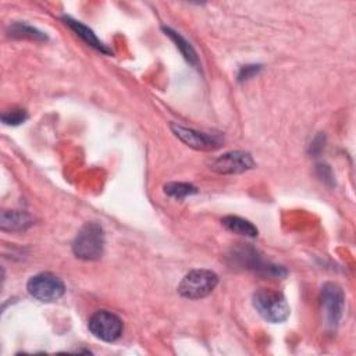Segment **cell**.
<instances>
[{"instance_id": "obj_1", "label": "cell", "mask_w": 356, "mask_h": 356, "mask_svg": "<svg viewBox=\"0 0 356 356\" xmlns=\"http://www.w3.org/2000/svg\"><path fill=\"white\" fill-rule=\"evenodd\" d=\"M104 250V232L97 222H86L72 242V252L82 260H97Z\"/></svg>"}, {"instance_id": "obj_2", "label": "cell", "mask_w": 356, "mask_h": 356, "mask_svg": "<svg viewBox=\"0 0 356 356\" xmlns=\"http://www.w3.org/2000/svg\"><path fill=\"white\" fill-rule=\"evenodd\" d=\"M256 312L270 323H282L289 316V305L281 292L273 289H259L252 298Z\"/></svg>"}, {"instance_id": "obj_3", "label": "cell", "mask_w": 356, "mask_h": 356, "mask_svg": "<svg viewBox=\"0 0 356 356\" xmlns=\"http://www.w3.org/2000/svg\"><path fill=\"white\" fill-rule=\"evenodd\" d=\"M218 282V277L214 271L206 268H196L189 271L178 285V292L186 299H202L213 292Z\"/></svg>"}, {"instance_id": "obj_4", "label": "cell", "mask_w": 356, "mask_h": 356, "mask_svg": "<svg viewBox=\"0 0 356 356\" xmlns=\"http://www.w3.org/2000/svg\"><path fill=\"white\" fill-rule=\"evenodd\" d=\"M26 289L31 296L40 302H54L65 292V285L53 273H39L29 278Z\"/></svg>"}, {"instance_id": "obj_5", "label": "cell", "mask_w": 356, "mask_h": 356, "mask_svg": "<svg viewBox=\"0 0 356 356\" xmlns=\"http://www.w3.org/2000/svg\"><path fill=\"white\" fill-rule=\"evenodd\" d=\"M320 303L325 324L330 328H335L342 317L345 306V295L342 288L335 282H325L320 292Z\"/></svg>"}, {"instance_id": "obj_6", "label": "cell", "mask_w": 356, "mask_h": 356, "mask_svg": "<svg viewBox=\"0 0 356 356\" xmlns=\"http://www.w3.org/2000/svg\"><path fill=\"white\" fill-rule=\"evenodd\" d=\"M88 328L97 339L114 342L122 334V321L117 314L108 310H99L89 318Z\"/></svg>"}, {"instance_id": "obj_7", "label": "cell", "mask_w": 356, "mask_h": 356, "mask_svg": "<svg viewBox=\"0 0 356 356\" xmlns=\"http://www.w3.org/2000/svg\"><path fill=\"white\" fill-rule=\"evenodd\" d=\"M254 167V161L248 152L232 150L227 152L210 163V170L218 174L229 175V174H241Z\"/></svg>"}, {"instance_id": "obj_8", "label": "cell", "mask_w": 356, "mask_h": 356, "mask_svg": "<svg viewBox=\"0 0 356 356\" xmlns=\"http://www.w3.org/2000/svg\"><path fill=\"white\" fill-rule=\"evenodd\" d=\"M171 129L179 140H182L185 145L196 150H214L222 145L221 138L217 135L199 132L177 124H171Z\"/></svg>"}, {"instance_id": "obj_9", "label": "cell", "mask_w": 356, "mask_h": 356, "mask_svg": "<svg viewBox=\"0 0 356 356\" xmlns=\"http://www.w3.org/2000/svg\"><path fill=\"white\" fill-rule=\"evenodd\" d=\"M32 224V216L25 211L3 210L0 214V228L3 231H24Z\"/></svg>"}, {"instance_id": "obj_10", "label": "cell", "mask_w": 356, "mask_h": 356, "mask_svg": "<svg viewBox=\"0 0 356 356\" xmlns=\"http://www.w3.org/2000/svg\"><path fill=\"white\" fill-rule=\"evenodd\" d=\"M63 21L65 22V25H68L79 38H82L83 39V42H86L89 46H92V47H95L96 50H99V51H102V53H106V54H110L111 51L96 38V35L88 28V26H85L83 24H81L79 21H75V19H72L71 17H63Z\"/></svg>"}, {"instance_id": "obj_11", "label": "cell", "mask_w": 356, "mask_h": 356, "mask_svg": "<svg viewBox=\"0 0 356 356\" xmlns=\"http://www.w3.org/2000/svg\"><path fill=\"white\" fill-rule=\"evenodd\" d=\"M222 225L234 232V234H238V235H243V236H248V238H254L257 236V228L248 220L242 218V217H238V216H225L222 220H221Z\"/></svg>"}, {"instance_id": "obj_12", "label": "cell", "mask_w": 356, "mask_h": 356, "mask_svg": "<svg viewBox=\"0 0 356 356\" xmlns=\"http://www.w3.org/2000/svg\"><path fill=\"white\" fill-rule=\"evenodd\" d=\"M163 31L165 32V35H168V36L175 42L177 47L181 50L182 56H184L191 64L196 65V64H197V56H196V51L193 50V47L191 46V43H188L178 32L172 31L171 28H165V26H164Z\"/></svg>"}, {"instance_id": "obj_13", "label": "cell", "mask_w": 356, "mask_h": 356, "mask_svg": "<svg viewBox=\"0 0 356 356\" xmlns=\"http://www.w3.org/2000/svg\"><path fill=\"white\" fill-rule=\"evenodd\" d=\"M164 192L175 199H184L186 196L197 193V188L188 182H168L164 185Z\"/></svg>"}, {"instance_id": "obj_14", "label": "cell", "mask_w": 356, "mask_h": 356, "mask_svg": "<svg viewBox=\"0 0 356 356\" xmlns=\"http://www.w3.org/2000/svg\"><path fill=\"white\" fill-rule=\"evenodd\" d=\"M11 36H15V38H29V39H33V40H46V36L39 32L38 29L29 26V25H25V24H14L11 26V31H10Z\"/></svg>"}, {"instance_id": "obj_15", "label": "cell", "mask_w": 356, "mask_h": 356, "mask_svg": "<svg viewBox=\"0 0 356 356\" xmlns=\"http://www.w3.org/2000/svg\"><path fill=\"white\" fill-rule=\"evenodd\" d=\"M28 118V114L22 108H13L1 113V121L6 125H19Z\"/></svg>"}, {"instance_id": "obj_16", "label": "cell", "mask_w": 356, "mask_h": 356, "mask_svg": "<svg viewBox=\"0 0 356 356\" xmlns=\"http://www.w3.org/2000/svg\"><path fill=\"white\" fill-rule=\"evenodd\" d=\"M260 65H246L243 68H241L239 74H238V78L242 81V79H248L250 78L253 74H256L259 71Z\"/></svg>"}]
</instances>
